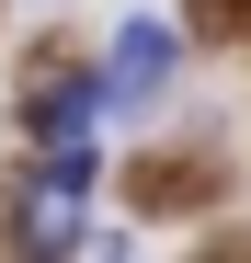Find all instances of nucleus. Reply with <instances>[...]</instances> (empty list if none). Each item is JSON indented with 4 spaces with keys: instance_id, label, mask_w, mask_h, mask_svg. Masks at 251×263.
<instances>
[{
    "instance_id": "f257e3e1",
    "label": "nucleus",
    "mask_w": 251,
    "mask_h": 263,
    "mask_svg": "<svg viewBox=\"0 0 251 263\" xmlns=\"http://www.w3.org/2000/svg\"><path fill=\"white\" fill-rule=\"evenodd\" d=\"M92 195H103V149H92V138L46 149V160L12 183V240H23V252H80V240H92Z\"/></svg>"
},
{
    "instance_id": "f03ea898",
    "label": "nucleus",
    "mask_w": 251,
    "mask_h": 263,
    "mask_svg": "<svg viewBox=\"0 0 251 263\" xmlns=\"http://www.w3.org/2000/svg\"><path fill=\"white\" fill-rule=\"evenodd\" d=\"M103 115H114V80H103V69H34L23 138H34V149H69V138H92Z\"/></svg>"
},
{
    "instance_id": "7ed1b4c3",
    "label": "nucleus",
    "mask_w": 251,
    "mask_h": 263,
    "mask_svg": "<svg viewBox=\"0 0 251 263\" xmlns=\"http://www.w3.org/2000/svg\"><path fill=\"white\" fill-rule=\"evenodd\" d=\"M172 69H183V34L172 23H126L114 34V46H103V80H114V103H160V92H172Z\"/></svg>"
}]
</instances>
